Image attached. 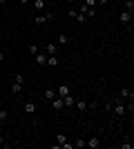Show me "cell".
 <instances>
[{"label":"cell","mask_w":134,"mask_h":149,"mask_svg":"<svg viewBox=\"0 0 134 149\" xmlns=\"http://www.w3.org/2000/svg\"><path fill=\"white\" fill-rule=\"evenodd\" d=\"M56 18L54 16V11H47V13H43V16H38V18H34V25H47V22H51V20Z\"/></svg>","instance_id":"obj_1"},{"label":"cell","mask_w":134,"mask_h":149,"mask_svg":"<svg viewBox=\"0 0 134 149\" xmlns=\"http://www.w3.org/2000/svg\"><path fill=\"white\" fill-rule=\"evenodd\" d=\"M49 102H51V109H54V111H60V109L65 107V105H63V98H60V96H54Z\"/></svg>","instance_id":"obj_2"},{"label":"cell","mask_w":134,"mask_h":149,"mask_svg":"<svg viewBox=\"0 0 134 149\" xmlns=\"http://www.w3.org/2000/svg\"><path fill=\"white\" fill-rule=\"evenodd\" d=\"M45 54H47V56H58V47H56V42H47V47H45Z\"/></svg>","instance_id":"obj_3"},{"label":"cell","mask_w":134,"mask_h":149,"mask_svg":"<svg viewBox=\"0 0 134 149\" xmlns=\"http://www.w3.org/2000/svg\"><path fill=\"white\" fill-rule=\"evenodd\" d=\"M85 147H89V149H98V147H101V140H98L96 136H92L89 140H85Z\"/></svg>","instance_id":"obj_4"},{"label":"cell","mask_w":134,"mask_h":149,"mask_svg":"<svg viewBox=\"0 0 134 149\" xmlns=\"http://www.w3.org/2000/svg\"><path fill=\"white\" fill-rule=\"evenodd\" d=\"M22 109H25V113H36V109H38V107L34 105L32 100H27L25 105H22Z\"/></svg>","instance_id":"obj_5"},{"label":"cell","mask_w":134,"mask_h":149,"mask_svg":"<svg viewBox=\"0 0 134 149\" xmlns=\"http://www.w3.org/2000/svg\"><path fill=\"white\" fill-rule=\"evenodd\" d=\"M45 62H47V54L38 51V54H36V65H38V67H45Z\"/></svg>","instance_id":"obj_6"},{"label":"cell","mask_w":134,"mask_h":149,"mask_svg":"<svg viewBox=\"0 0 134 149\" xmlns=\"http://www.w3.org/2000/svg\"><path fill=\"white\" fill-rule=\"evenodd\" d=\"M119 20H121V22H125V25H128V22H132V11H121Z\"/></svg>","instance_id":"obj_7"},{"label":"cell","mask_w":134,"mask_h":149,"mask_svg":"<svg viewBox=\"0 0 134 149\" xmlns=\"http://www.w3.org/2000/svg\"><path fill=\"white\" fill-rule=\"evenodd\" d=\"M67 93H69V87H67V85H58L56 96H60V98H63V96H67Z\"/></svg>","instance_id":"obj_8"},{"label":"cell","mask_w":134,"mask_h":149,"mask_svg":"<svg viewBox=\"0 0 134 149\" xmlns=\"http://www.w3.org/2000/svg\"><path fill=\"white\" fill-rule=\"evenodd\" d=\"M119 98H123V100H128V98H130V100H132V98H134V93L130 91V89H121V91H119Z\"/></svg>","instance_id":"obj_9"},{"label":"cell","mask_w":134,"mask_h":149,"mask_svg":"<svg viewBox=\"0 0 134 149\" xmlns=\"http://www.w3.org/2000/svg\"><path fill=\"white\" fill-rule=\"evenodd\" d=\"M20 91H22V82H18V80H13V85H11V93H13V96H18Z\"/></svg>","instance_id":"obj_10"},{"label":"cell","mask_w":134,"mask_h":149,"mask_svg":"<svg viewBox=\"0 0 134 149\" xmlns=\"http://www.w3.org/2000/svg\"><path fill=\"white\" fill-rule=\"evenodd\" d=\"M58 56H47V62H45V65H47V67H58Z\"/></svg>","instance_id":"obj_11"},{"label":"cell","mask_w":134,"mask_h":149,"mask_svg":"<svg viewBox=\"0 0 134 149\" xmlns=\"http://www.w3.org/2000/svg\"><path fill=\"white\" fill-rule=\"evenodd\" d=\"M63 105H65V107H74V98H72V93L63 96Z\"/></svg>","instance_id":"obj_12"},{"label":"cell","mask_w":134,"mask_h":149,"mask_svg":"<svg viewBox=\"0 0 134 149\" xmlns=\"http://www.w3.org/2000/svg\"><path fill=\"white\" fill-rule=\"evenodd\" d=\"M67 143V136H65V134H58L56 136V147H60V145H65Z\"/></svg>","instance_id":"obj_13"},{"label":"cell","mask_w":134,"mask_h":149,"mask_svg":"<svg viewBox=\"0 0 134 149\" xmlns=\"http://www.w3.org/2000/svg\"><path fill=\"white\" fill-rule=\"evenodd\" d=\"M74 20H76V22H85V20H89V18H87V16H85V13L76 11V16H74Z\"/></svg>","instance_id":"obj_14"},{"label":"cell","mask_w":134,"mask_h":149,"mask_svg":"<svg viewBox=\"0 0 134 149\" xmlns=\"http://www.w3.org/2000/svg\"><path fill=\"white\" fill-rule=\"evenodd\" d=\"M87 102H85V100H78V102H76V109H78V111H85V109H87Z\"/></svg>","instance_id":"obj_15"},{"label":"cell","mask_w":134,"mask_h":149,"mask_svg":"<svg viewBox=\"0 0 134 149\" xmlns=\"http://www.w3.org/2000/svg\"><path fill=\"white\" fill-rule=\"evenodd\" d=\"M54 96H56V89H45V98L47 100H51Z\"/></svg>","instance_id":"obj_16"},{"label":"cell","mask_w":134,"mask_h":149,"mask_svg":"<svg viewBox=\"0 0 134 149\" xmlns=\"http://www.w3.org/2000/svg\"><path fill=\"white\" fill-rule=\"evenodd\" d=\"M34 7H36L38 11H43L45 9V0H34Z\"/></svg>","instance_id":"obj_17"},{"label":"cell","mask_w":134,"mask_h":149,"mask_svg":"<svg viewBox=\"0 0 134 149\" xmlns=\"http://www.w3.org/2000/svg\"><path fill=\"white\" fill-rule=\"evenodd\" d=\"M74 147H76V149L85 147V140H83V138H76V140H74Z\"/></svg>","instance_id":"obj_18"},{"label":"cell","mask_w":134,"mask_h":149,"mask_svg":"<svg viewBox=\"0 0 134 149\" xmlns=\"http://www.w3.org/2000/svg\"><path fill=\"white\" fill-rule=\"evenodd\" d=\"M67 42H69V38L60 33V36H58V45H67Z\"/></svg>","instance_id":"obj_19"},{"label":"cell","mask_w":134,"mask_h":149,"mask_svg":"<svg viewBox=\"0 0 134 149\" xmlns=\"http://www.w3.org/2000/svg\"><path fill=\"white\" fill-rule=\"evenodd\" d=\"M7 118H9V111H7V109H0V120H2V123H5Z\"/></svg>","instance_id":"obj_20"},{"label":"cell","mask_w":134,"mask_h":149,"mask_svg":"<svg viewBox=\"0 0 134 149\" xmlns=\"http://www.w3.org/2000/svg\"><path fill=\"white\" fill-rule=\"evenodd\" d=\"M134 9V0H125V11H132Z\"/></svg>","instance_id":"obj_21"},{"label":"cell","mask_w":134,"mask_h":149,"mask_svg":"<svg viewBox=\"0 0 134 149\" xmlns=\"http://www.w3.org/2000/svg\"><path fill=\"white\" fill-rule=\"evenodd\" d=\"M38 51H40V49H38V47H36V45H34V42L29 45V54H34V56H36V54H38Z\"/></svg>","instance_id":"obj_22"},{"label":"cell","mask_w":134,"mask_h":149,"mask_svg":"<svg viewBox=\"0 0 134 149\" xmlns=\"http://www.w3.org/2000/svg\"><path fill=\"white\" fill-rule=\"evenodd\" d=\"M85 5L92 7V9H96V0H85Z\"/></svg>","instance_id":"obj_23"},{"label":"cell","mask_w":134,"mask_h":149,"mask_svg":"<svg viewBox=\"0 0 134 149\" xmlns=\"http://www.w3.org/2000/svg\"><path fill=\"white\" fill-rule=\"evenodd\" d=\"M121 149H132V143H130V140H125V143L121 145Z\"/></svg>","instance_id":"obj_24"},{"label":"cell","mask_w":134,"mask_h":149,"mask_svg":"<svg viewBox=\"0 0 134 149\" xmlns=\"http://www.w3.org/2000/svg\"><path fill=\"white\" fill-rule=\"evenodd\" d=\"M109 0H96V5H107Z\"/></svg>","instance_id":"obj_25"},{"label":"cell","mask_w":134,"mask_h":149,"mask_svg":"<svg viewBox=\"0 0 134 149\" xmlns=\"http://www.w3.org/2000/svg\"><path fill=\"white\" fill-rule=\"evenodd\" d=\"M20 5L25 7V5H29V0H20Z\"/></svg>","instance_id":"obj_26"},{"label":"cell","mask_w":134,"mask_h":149,"mask_svg":"<svg viewBox=\"0 0 134 149\" xmlns=\"http://www.w3.org/2000/svg\"><path fill=\"white\" fill-rule=\"evenodd\" d=\"M2 60H5V54H2V51H0V62H2Z\"/></svg>","instance_id":"obj_27"},{"label":"cell","mask_w":134,"mask_h":149,"mask_svg":"<svg viewBox=\"0 0 134 149\" xmlns=\"http://www.w3.org/2000/svg\"><path fill=\"white\" fill-rule=\"evenodd\" d=\"M2 145H5V138H2V136H0V147H2Z\"/></svg>","instance_id":"obj_28"},{"label":"cell","mask_w":134,"mask_h":149,"mask_svg":"<svg viewBox=\"0 0 134 149\" xmlns=\"http://www.w3.org/2000/svg\"><path fill=\"white\" fill-rule=\"evenodd\" d=\"M2 2H7V0H0V7H2Z\"/></svg>","instance_id":"obj_29"}]
</instances>
